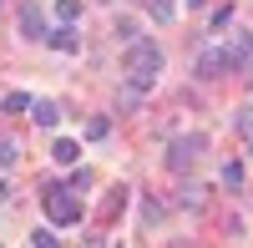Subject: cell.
Returning <instances> with one entry per match:
<instances>
[{"instance_id":"cell-4","label":"cell","mask_w":253,"mask_h":248,"mask_svg":"<svg viewBox=\"0 0 253 248\" xmlns=\"http://www.w3.org/2000/svg\"><path fill=\"white\" fill-rule=\"evenodd\" d=\"M223 71H233V61H228V51H223V46H208V51H198V61H193V76L213 81V76H223Z\"/></svg>"},{"instance_id":"cell-15","label":"cell","mask_w":253,"mask_h":248,"mask_svg":"<svg viewBox=\"0 0 253 248\" xmlns=\"http://www.w3.org/2000/svg\"><path fill=\"white\" fill-rule=\"evenodd\" d=\"M117 41H122V46H132V41H142L137 36V20H117V31H112Z\"/></svg>"},{"instance_id":"cell-22","label":"cell","mask_w":253,"mask_h":248,"mask_svg":"<svg viewBox=\"0 0 253 248\" xmlns=\"http://www.w3.org/2000/svg\"><path fill=\"white\" fill-rule=\"evenodd\" d=\"M187 5H203V0H187Z\"/></svg>"},{"instance_id":"cell-17","label":"cell","mask_w":253,"mask_h":248,"mask_svg":"<svg viewBox=\"0 0 253 248\" xmlns=\"http://www.w3.org/2000/svg\"><path fill=\"white\" fill-rule=\"evenodd\" d=\"M76 15H81V0H56V20H66V26H71Z\"/></svg>"},{"instance_id":"cell-19","label":"cell","mask_w":253,"mask_h":248,"mask_svg":"<svg viewBox=\"0 0 253 248\" xmlns=\"http://www.w3.org/2000/svg\"><path fill=\"white\" fill-rule=\"evenodd\" d=\"M107 132H112V127H107V117H91V122H86V137H91V142H101Z\"/></svg>"},{"instance_id":"cell-13","label":"cell","mask_w":253,"mask_h":248,"mask_svg":"<svg viewBox=\"0 0 253 248\" xmlns=\"http://www.w3.org/2000/svg\"><path fill=\"white\" fill-rule=\"evenodd\" d=\"M223 188H243V162H223Z\"/></svg>"},{"instance_id":"cell-5","label":"cell","mask_w":253,"mask_h":248,"mask_svg":"<svg viewBox=\"0 0 253 248\" xmlns=\"http://www.w3.org/2000/svg\"><path fill=\"white\" fill-rule=\"evenodd\" d=\"M20 36L26 41H46V15H41V0H20Z\"/></svg>"},{"instance_id":"cell-11","label":"cell","mask_w":253,"mask_h":248,"mask_svg":"<svg viewBox=\"0 0 253 248\" xmlns=\"http://www.w3.org/2000/svg\"><path fill=\"white\" fill-rule=\"evenodd\" d=\"M233 132L253 147V107H238V112H233Z\"/></svg>"},{"instance_id":"cell-20","label":"cell","mask_w":253,"mask_h":248,"mask_svg":"<svg viewBox=\"0 0 253 248\" xmlns=\"http://www.w3.org/2000/svg\"><path fill=\"white\" fill-rule=\"evenodd\" d=\"M228 20H233V5H223V10H213V36H223V31H228Z\"/></svg>"},{"instance_id":"cell-12","label":"cell","mask_w":253,"mask_h":248,"mask_svg":"<svg viewBox=\"0 0 253 248\" xmlns=\"http://www.w3.org/2000/svg\"><path fill=\"white\" fill-rule=\"evenodd\" d=\"M15 162H20V147H15V137H5V132H0V172H5V167H15Z\"/></svg>"},{"instance_id":"cell-10","label":"cell","mask_w":253,"mask_h":248,"mask_svg":"<svg viewBox=\"0 0 253 248\" xmlns=\"http://www.w3.org/2000/svg\"><path fill=\"white\" fill-rule=\"evenodd\" d=\"M142 5H147V15H152V20H162V26L177 15V0H142Z\"/></svg>"},{"instance_id":"cell-9","label":"cell","mask_w":253,"mask_h":248,"mask_svg":"<svg viewBox=\"0 0 253 248\" xmlns=\"http://www.w3.org/2000/svg\"><path fill=\"white\" fill-rule=\"evenodd\" d=\"M51 157L61 162V167H71V162H81V142H71V137H61L56 147H51Z\"/></svg>"},{"instance_id":"cell-21","label":"cell","mask_w":253,"mask_h":248,"mask_svg":"<svg viewBox=\"0 0 253 248\" xmlns=\"http://www.w3.org/2000/svg\"><path fill=\"white\" fill-rule=\"evenodd\" d=\"M0 203H10V182L5 177H0Z\"/></svg>"},{"instance_id":"cell-6","label":"cell","mask_w":253,"mask_h":248,"mask_svg":"<svg viewBox=\"0 0 253 248\" xmlns=\"http://www.w3.org/2000/svg\"><path fill=\"white\" fill-rule=\"evenodd\" d=\"M31 122H36V127H56V122H61V107H56V101L51 96H41V101H31Z\"/></svg>"},{"instance_id":"cell-18","label":"cell","mask_w":253,"mask_h":248,"mask_svg":"<svg viewBox=\"0 0 253 248\" xmlns=\"http://www.w3.org/2000/svg\"><path fill=\"white\" fill-rule=\"evenodd\" d=\"M61 238H56V228H36L31 233V248H56Z\"/></svg>"},{"instance_id":"cell-3","label":"cell","mask_w":253,"mask_h":248,"mask_svg":"<svg viewBox=\"0 0 253 248\" xmlns=\"http://www.w3.org/2000/svg\"><path fill=\"white\" fill-rule=\"evenodd\" d=\"M46 218L56 223V228L81 223V203H76V188H71V182H46Z\"/></svg>"},{"instance_id":"cell-14","label":"cell","mask_w":253,"mask_h":248,"mask_svg":"<svg viewBox=\"0 0 253 248\" xmlns=\"http://www.w3.org/2000/svg\"><path fill=\"white\" fill-rule=\"evenodd\" d=\"M0 107H5V112H31V96H26V91H5V96H0Z\"/></svg>"},{"instance_id":"cell-1","label":"cell","mask_w":253,"mask_h":248,"mask_svg":"<svg viewBox=\"0 0 253 248\" xmlns=\"http://www.w3.org/2000/svg\"><path fill=\"white\" fill-rule=\"evenodd\" d=\"M122 66H126V86H132V91H147V86L162 76V46H157V41H132L126 56H122Z\"/></svg>"},{"instance_id":"cell-2","label":"cell","mask_w":253,"mask_h":248,"mask_svg":"<svg viewBox=\"0 0 253 248\" xmlns=\"http://www.w3.org/2000/svg\"><path fill=\"white\" fill-rule=\"evenodd\" d=\"M203 152H208V137H203V132H182V137L167 142V167H172L177 177H187V172L198 167Z\"/></svg>"},{"instance_id":"cell-16","label":"cell","mask_w":253,"mask_h":248,"mask_svg":"<svg viewBox=\"0 0 253 248\" xmlns=\"http://www.w3.org/2000/svg\"><path fill=\"white\" fill-rule=\"evenodd\" d=\"M203 203H208V193H203V188H193V182H187V188H182V208H193V213H198Z\"/></svg>"},{"instance_id":"cell-8","label":"cell","mask_w":253,"mask_h":248,"mask_svg":"<svg viewBox=\"0 0 253 248\" xmlns=\"http://www.w3.org/2000/svg\"><path fill=\"white\" fill-rule=\"evenodd\" d=\"M46 41H51V46H56V51H66V56H76V51H81V41H76V31L66 26V20H61V26H56V31H51Z\"/></svg>"},{"instance_id":"cell-7","label":"cell","mask_w":253,"mask_h":248,"mask_svg":"<svg viewBox=\"0 0 253 248\" xmlns=\"http://www.w3.org/2000/svg\"><path fill=\"white\" fill-rule=\"evenodd\" d=\"M228 61H233V71L238 66H253V36H233V41H228Z\"/></svg>"}]
</instances>
